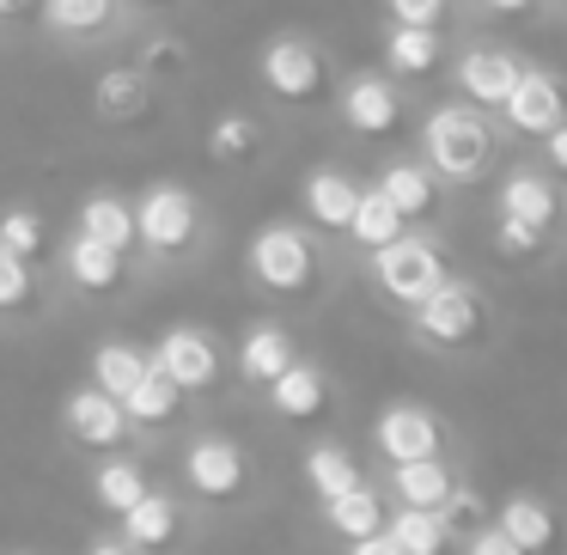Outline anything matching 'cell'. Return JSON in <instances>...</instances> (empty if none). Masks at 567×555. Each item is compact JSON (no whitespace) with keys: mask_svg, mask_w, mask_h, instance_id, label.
Returning a JSON list of instances; mask_svg holds the SVG:
<instances>
[{"mask_svg":"<svg viewBox=\"0 0 567 555\" xmlns=\"http://www.w3.org/2000/svg\"><path fill=\"white\" fill-rule=\"evenodd\" d=\"M421 153L427 172L445 184H476L494 165V129L482 116V104H433L421 123Z\"/></svg>","mask_w":567,"mask_h":555,"instance_id":"6da1fadb","label":"cell"},{"mask_svg":"<svg viewBox=\"0 0 567 555\" xmlns=\"http://www.w3.org/2000/svg\"><path fill=\"white\" fill-rule=\"evenodd\" d=\"M245 275L275 299H299L318 287V238L293 220H269L245 245Z\"/></svg>","mask_w":567,"mask_h":555,"instance_id":"7a4b0ae2","label":"cell"},{"mask_svg":"<svg viewBox=\"0 0 567 555\" xmlns=\"http://www.w3.org/2000/svg\"><path fill=\"white\" fill-rule=\"evenodd\" d=\"M135 238H141V250L147 257H165V263H177V257H189V250L202 245V202L189 196L184 184H147L135 196Z\"/></svg>","mask_w":567,"mask_h":555,"instance_id":"3957f363","label":"cell"},{"mask_svg":"<svg viewBox=\"0 0 567 555\" xmlns=\"http://www.w3.org/2000/svg\"><path fill=\"white\" fill-rule=\"evenodd\" d=\"M257 80H262L269 99L293 104V111H311V104L330 92V55H323L311 38H299V31H281V38L262 43Z\"/></svg>","mask_w":567,"mask_h":555,"instance_id":"277c9868","label":"cell"},{"mask_svg":"<svg viewBox=\"0 0 567 555\" xmlns=\"http://www.w3.org/2000/svg\"><path fill=\"white\" fill-rule=\"evenodd\" d=\"M372 281H379L384 299H396V306L415 311L421 299L445 281V257H440V245H433V238L403 233V238H391L384 250H372Z\"/></svg>","mask_w":567,"mask_h":555,"instance_id":"5b68a950","label":"cell"},{"mask_svg":"<svg viewBox=\"0 0 567 555\" xmlns=\"http://www.w3.org/2000/svg\"><path fill=\"white\" fill-rule=\"evenodd\" d=\"M482 330H488V306H482V294L470 281H457V275H445V281L415 306V336L433 348H470Z\"/></svg>","mask_w":567,"mask_h":555,"instance_id":"8992f818","label":"cell"},{"mask_svg":"<svg viewBox=\"0 0 567 555\" xmlns=\"http://www.w3.org/2000/svg\"><path fill=\"white\" fill-rule=\"evenodd\" d=\"M153 367L196 397V391H214V384H220L226 360H220V342H214L202 323H172V330L153 342Z\"/></svg>","mask_w":567,"mask_h":555,"instance_id":"52a82bcc","label":"cell"},{"mask_svg":"<svg viewBox=\"0 0 567 555\" xmlns=\"http://www.w3.org/2000/svg\"><path fill=\"white\" fill-rule=\"evenodd\" d=\"M336 111H342V129L360 141H391L403 129V92H396L391 74H354L342 92H336Z\"/></svg>","mask_w":567,"mask_h":555,"instance_id":"ba28073f","label":"cell"},{"mask_svg":"<svg viewBox=\"0 0 567 555\" xmlns=\"http://www.w3.org/2000/svg\"><path fill=\"white\" fill-rule=\"evenodd\" d=\"M184 482L202 494V501H238V494L250 489V458L238 440H226V433H202V440H189L184 452Z\"/></svg>","mask_w":567,"mask_h":555,"instance_id":"9c48e42d","label":"cell"},{"mask_svg":"<svg viewBox=\"0 0 567 555\" xmlns=\"http://www.w3.org/2000/svg\"><path fill=\"white\" fill-rule=\"evenodd\" d=\"M501 116H506V129H513V135H537L543 141L549 129L567 123V86L549 74V68H525V74H518V86L506 92Z\"/></svg>","mask_w":567,"mask_h":555,"instance_id":"30bf717a","label":"cell"},{"mask_svg":"<svg viewBox=\"0 0 567 555\" xmlns=\"http://www.w3.org/2000/svg\"><path fill=\"white\" fill-rule=\"evenodd\" d=\"M62 428L74 433L80 445H92V452H123L135 421L123 415V403H116L111 391L80 384V391H68V403H62Z\"/></svg>","mask_w":567,"mask_h":555,"instance_id":"8fae6325","label":"cell"},{"mask_svg":"<svg viewBox=\"0 0 567 555\" xmlns=\"http://www.w3.org/2000/svg\"><path fill=\"white\" fill-rule=\"evenodd\" d=\"M55 263H62V281L74 287V294H92V299L116 294V287L128 281V250H111L86 233H68L62 245H55Z\"/></svg>","mask_w":567,"mask_h":555,"instance_id":"7c38bea8","label":"cell"},{"mask_svg":"<svg viewBox=\"0 0 567 555\" xmlns=\"http://www.w3.org/2000/svg\"><path fill=\"white\" fill-rule=\"evenodd\" d=\"M372 445H379L391 464H415V458H440L445 428H440V415L421 409V403H391L372 421Z\"/></svg>","mask_w":567,"mask_h":555,"instance_id":"4fadbf2b","label":"cell"},{"mask_svg":"<svg viewBox=\"0 0 567 555\" xmlns=\"http://www.w3.org/2000/svg\"><path fill=\"white\" fill-rule=\"evenodd\" d=\"M518 74H525V62H518L513 50H501V43H470L464 55H457V92H464L470 104H482V111H501L506 92L518 86Z\"/></svg>","mask_w":567,"mask_h":555,"instance_id":"5bb4252c","label":"cell"},{"mask_svg":"<svg viewBox=\"0 0 567 555\" xmlns=\"http://www.w3.org/2000/svg\"><path fill=\"white\" fill-rule=\"evenodd\" d=\"M153 99H159V86L147 80L141 62H111V68L92 74V111H99L104 123H141V116L153 111Z\"/></svg>","mask_w":567,"mask_h":555,"instance_id":"9a60e30c","label":"cell"},{"mask_svg":"<svg viewBox=\"0 0 567 555\" xmlns=\"http://www.w3.org/2000/svg\"><path fill=\"white\" fill-rule=\"evenodd\" d=\"M123 13H128L123 0H43L38 7L43 31L62 43H104L123 25Z\"/></svg>","mask_w":567,"mask_h":555,"instance_id":"2e32d148","label":"cell"},{"mask_svg":"<svg viewBox=\"0 0 567 555\" xmlns=\"http://www.w3.org/2000/svg\"><path fill=\"white\" fill-rule=\"evenodd\" d=\"M354 202H360V184L348 172H336V165H318V172L299 184V208H306V220L318 226V233H348Z\"/></svg>","mask_w":567,"mask_h":555,"instance_id":"e0dca14e","label":"cell"},{"mask_svg":"<svg viewBox=\"0 0 567 555\" xmlns=\"http://www.w3.org/2000/svg\"><path fill=\"white\" fill-rule=\"evenodd\" d=\"M74 233L99 238V245L111 250H135V196H123V189H86L74 208Z\"/></svg>","mask_w":567,"mask_h":555,"instance_id":"ac0fdd59","label":"cell"},{"mask_svg":"<svg viewBox=\"0 0 567 555\" xmlns=\"http://www.w3.org/2000/svg\"><path fill=\"white\" fill-rule=\"evenodd\" d=\"M293 360H299V348H293V336H287V323H275V318L250 323V330L238 336V372H245V384H262V391H269Z\"/></svg>","mask_w":567,"mask_h":555,"instance_id":"d6986e66","label":"cell"},{"mask_svg":"<svg viewBox=\"0 0 567 555\" xmlns=\"http://www.w3.org/2000/svg\"><path fill=\"white\" fill-rule=\"evenodd\" d=\"M177 537H184V513H177V501H172V494H159V489H147L123 513V543H135L141 555L177 549Z\"/></svg>","mask_w":567,"mask_h":555,"instance_id":"ffe728a7","label":"cell"},{"mask_svg":"<svg viewBox=\"0 0 567 555\" xmlns=\"http://www.w3.org/2000/svg\"><path fill=\"white\" fill-rule=\"evenodd\" d=\"M269 409L281 421H323L330 415V379H323L311 360H293V367L269 384Z\"/></svg>","mask_w":567,"mask_h":555,"instance_id":"44dd1931","label":"cell"},{"mask_svg":"<svg viewBox=\"0 0 567 555\" xmlns=\"http://www.w3.org/2000/svg\"><path fill=\"white\" fill-rule=\"evenodd\" d=\"M501 214L506 220L537 226V233H549V226L561 220V196H555V184L543 172H513L501 184Z\"/></svg>","mask_w":567,"mask_h":555,"instance_id":"7402d4cb","label":"cell"},{"mask_svg":"<svg viewBox=\"0 0 567 555\" xmlns=\"http://www.w3.org/2000/svg\"><path fill=\"white\" fill-rule=\"evenodd\" d=\"M184 403H189L184 384H172L159 367H147V372H141V384L123 397V415L135 421V428H172V421L184 415Z\"/></svg>","mask_w":567,"mask_h":555,"instance_id":"603a6c76","label":"cell"},{"mask_svg":"<svg viewBox=\"0 0 567 555\" xmlns=\"http://www.w3.org/2000/svg\"><path fill=\"white\" fill-rule=\"evenodd\" d=\"M379 189L391 196V208L403 214V220H421V214L440 208V177L427 172L421 160H396L379 172Z\"/></svg>","mask_w":567,"mask_h":555,"instance_id":"cb8c5ba5","label":"cell"},{"mask_svg":"<svg viewBox=\"0 0 567 555\" xmlns=\"http://www.w3.org/2000/svg\"><path fill=\"white\" fill-rule=\"evenodd\" d=\"M494 525H501L525 555H549V549H555V531H561V525H555V513L537 501V494H506Z\"/></svg>","mask_w":567,"mask_h":555,"instance_id":"d4e9b609","label":"cell"},{"mask_svg":"<svg viewBox=\"0 0 567 555\" xmlns=\"http://www.w3.org/2000/svg\"><path fill=\"white\" fill-rule=\"evenodd\" d=\"M440 55H445V43H440V31H433V25H391V31H384V68H391L396 80L433 74Z\"/></svg>","mask_w":567,"mask_h":555,"instance_id":"484cf974","label":"cell"},{"mask_svg":"<svg viewBox=\"0 0 567 555\" xmlns=\"http://www.w3.org/2000/svg\"><path fill=\"white\" fill-rule=\"evenodd\" d=\"M384 531L396 537V549H403V555H445V549H452V537H457V531L445 525L440 506H403L396 518H384Z\"/></svg>","mask_w":567,"mask_h":555,"instance_id":"4316f807","label":"cell"},{"mask_svg":"<svg viewBox=\"0 0 567 555\" xmlns=\"http://www.w3.org/2000/svg\"><path fill=\"white\" fill-rule=\"evenodd\" d=\"M403 233H409V220L391 208V196H384L379 184H372V189H360V202H354V220H348V238H354V245L372 257V250H384L391 238H403Z\"/></svg>","mask_w":567,"mask_h":555,"instance_id":"83f0119b","label":"cell"},{"mask_svg":"<svg viewBox=\"0 0 567 555\" xmlns=\"http://www.w3.org/2000/svg\"><path fill=\"white\" fill-rule=\"evenodd\" d=\"M147 489H153V482H147V470H141L135 458H116V452H111L99 470H92V501H99L111 518H123Z\"/></svg>","mask_w":567,"mask_h":555,"instance_id":"f1b7e54d","label":"cell"},{"mask_svg":"<svg viewBox=\"0 0 567 555\" xmlns=\"http://www.w3.org/2000/svg\"><path fill=\"white\" fill-rule=\"evenodd\" d=\"M262 153V123L250 111H220L208 123V160L214 165H250Z\"/></svg>","mask_w":567,"mask_h":555,"instance_id":"f546056e","label":"cell"},{"mask_svg":"<svg viewBox=\"0 0 567 555\" xmlns=\"http://www.w3.org/2000/svg\"><path fill=\"white\" fill-rule=\"evenodd\" d=\"M323 525L336 531V537H372V531H384V501H379V489H348V494H336V501H323Z\"/></svg>","mask_w":567,"mask_h":555,"instance_id":"4dcf8cb0","label":"cell"},{"mask_svg":"<svg viewBox=\"0 0 567 555\" xmlns=\"http://www.w3.org/2000/svg\"><path fill=\"white\" fill-rule=\"evenodd\" d=\"M147 367H153L147 348H135V342H99V354H92V384H99V391H111L116 403H123V397L141 384V372H147Z\"/></svg>","mask_w":567,"mask_h":555,"instance_id":"1f68e13d","label":"cell"},{"mask_svg":"<svg viewBox=\"0 0 567 555\" xmlns=\"http://www.w3.org/2000/svg\"><path fill=\"white\" fill-rule=\"evenodd\" d=\"M306 482H311V494H318V501H336V494H348V489H360V464L354 458H348V445H311L306 452Z\"/></svg>","mask_w":567,"mask_h":555,"instance_id":"d6a6232c","label":"cell"},{"mask_svg":"<svg viewBox=\"0 0 567 555\" xmlns=\"http://www.w3.org/2000/svg\"><path fill=\"white\" fill-rule=\"evenodd\" d=\"M391 489L403 506H445L452 494V470L440 458H415V464H391Z\"/></svg>","mask_w":567,"mask_h":555,"instance_id":"836d02e7","label":"cell"},{"mask_svg":"<svg viewBox=\"0 0 567 555\" xmlns=\"http://www.w3.org/2000/svg\"><path fill=\"white\" fill-rule=\"evenodd\" d=\"M0 245L25 263H43L50 257V214L31 208V202H13V208L0 214Z\"/></svg>","mask_w":567,"mask_h":555,"instance_id":"e575fe53","label":"cell"},{"mask_svg":"<svg viewBox=\"0 0 567 555\" xmlns=\"http://www.w3.org/2000/svg\"><path fill=\"white\" fill-rule=\"evenodd\" d=\"M38 299H43L38 263L13 257V250L0 245V318H25V311H38Z\"/></svg>","mask_w":567,"mask_h":555,"instance_id":"d590c367","label":"cell"},{"mask_svg":"<svg viewBox=\"0 0 567 555\" xmlns=\"http://www.w3.org/2000/svg\"><path fill=\"white\" fill-rule=\"evenodd\" d=\"M141 68H147V80L159 86V80H184L189 74V50H184V38H147V50H141Z\"/></svg>","mask_w":567,"mask_h":555,"instance_id":"8d00e7d4","label":"cell"},{"mask_svg":"<svg viewBox=\"0 0 567 555\" xmlns=\"http://www.w3.org/2000/svg\"><path fill=\"white\" fill-rule=\"evenodd\" d=\"M445 525L452 531H476V525H488V501H482L476 489H464V482H452V494H445Z\"/></svg>","mask_w":567,"mask_h":555,"instance_id":"74e56055","label":"cell"},{"mask_svg":"<svg viewBox=\"0 0 567 555\" xmlns=\"http://www.w3.org/2000/svg\"><path fill=\"white\" fill-rule=\"evenodd\" d=\"M543 238H549V233H537V226H525V220H506V214H501V220H494V250H501V257H537V250H543Z\"/></svg>","mask_w":567,"mask_h":555,"instance_id":"f35d334b","label":"cell"},{"mask_svg":"<svg viewBox=\"0 0 567 555\" xmlns=\"http://www.w3.org/2000/svg\"><path fill=\"white\" fill-rule=\"evenodd\" d=\"M384 13H391V25H445V13H452V0H384Z\"/></svg>","mask_w":567,"mask_h":555,"instance_id":"ab89813d","label":"cell"},{"mask_svg":"<svg viewBox=\"0 0 567 555\" xmlns=\"http://www.w3.org/2000/svg\"><path fill=\"white\" fill-rule=\"evenodd\" d=\"M470 555H525V549H518L501 525H476L470 531Z\"/></svg>","mask_w":567,"mask_h":555,"instance_id":"60d3db41","label":"cell"},{"mask_svg":"<svg viewBox=\"0 0 567 555\" xmlns=\"http://www.w3.org/2000/svg\"><path fill=\"white\" fill-rule=\"evenodd\" d=\"M348 555H403V549H396L391 531H372V537H354V543H348Z\"/></svg>","mask_w":567,"mask_h":555,"instance_id":"b9f144b4","label":"cell"},{"mask_svg":"<svg viewBox=\"0 0 567 555\" xmlns=\"http://www.w3.org/2000/svg\"><path fill=\"white\" fill-rule=\"evenodd\" d=\"M543 153H549V172H561V177H567V123L543 135Z\"/></svg>","mask_w":567,"mask_h":555,"instance_id":"7bdbcfd3","label":"cell"},{"mask_svg":"<svg viewBox=\"0 0 567 555\" xmlns=\"http://www.w3.org/2000/svg\"><path fill=\"white\" fill-rule=\"evenodd\" d=\"M43 0H0V25H25V19H38Z\"/></svg>","mask_w":567,"mask_h":555,"instance_id":"ee69618b","label":"cell"},{"mask_svg":"<svg viewBox=\"0 0 567 555\" xmlns=\"http://www.w3.org/2000/svg\"><path fill=\"white\" fill-rule=\"evenodd\" d=\"M86 555H141V549H135V543H123V537H116V543H92Z\"/></svg>","mask_w":567,"mask_h":555,"instance_id":"f6af8a7d","label":"cell"},{"mask_svg":"<svg viewBox=\"0 0 567 555\" xmlns=\"http://www.w3.org/2000/svg\"><path fill=\"white\" fill-rule=\"evenodd\" d=\"M488 13H530V0H482Z\"/></svg>","mask_w":567,"mask_h":555,"instance_id":"bcb514c9","label":"cell"},{"mask_svg":"<svg viewBox=\"0 0 567 555\" xmlns=\"http://www.w3.org/2000/svg\"><path fill=\"white\" fill-rule=\"evenodd\" d=\"M128 13H165V7H172V0H123Z\"/></svg>","mask_w":567,"mask_h":555,"instance_id":"7dc6e473","label":"cell"}]
</instances>
